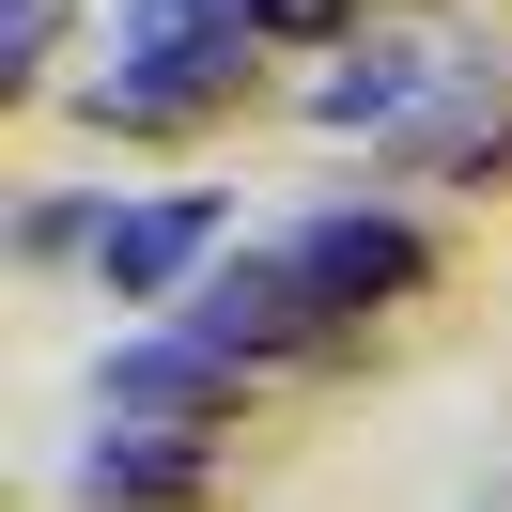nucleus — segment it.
Instances as JSON below:
<instances>
[{
	"label": "nucleus",
	"mask_w": 512,
	"mask_h": 512,
	"mask_svg": "<svg viewBox=\"0 0 512 512\" xmlns=\"http://www.w3.org/2000/svg\"><path fill=\"white\" fill-rule=\"evenodd\" d=\"M218 218H233L218 187H171V202H140V218H109V280H125V295H171L202 249H218Z\"/></svg>",
	"instance_id": "f257e3e1"
},
{
	"label": "nucleus",
	"mask_w": 512,
	"mask_h": 512,
	"mask_svg": "<svg viewBox=\"0 0 512 512\" xmlns=\"http://www.w3.org/2000/svg\"><path fill=\"white\" fill-rule=\"evenodd\" d=\"M295 280H311L326 311H342V295H404L419 280V233L404 218H311L295 233Z\"/></svg>",
	"instance_id": "f03ea898"
},
{
	"label": "nucleus",
	"mask_w": 512,
	"mask_h": 512,
	"mask_svg": "<svg viewBox=\"0 0 512 512\" xmlns=\"http://www.w3.org/2000/svg\"><path fill=\"white\" fill-rule=\"evenodd\" d=\"M94 481H109V497H187V481H202V450H187V435H125V419H109Z\"/></svg>",
	"instance_id": "7ed1b4c3"
},
{
	"label": "nucleus",
	"mask_w": 512,
	"mask_h": 512,
	"mask_svg": "<svg viewBox=\"0 0 512 512\" xmlns=\"http://www.w3.org/2000/svg\"><path fill=\"white\" fill-rule=\"evenodd\" d=\"M233 16H249V32H280V47H326L357 0H233Z\"/></svg>",
	"instance_id": "20e7f679"
},
{
	"label": "nucleus",
	"mask_w": 512,
	"mask_h": 512,
	"mask_svg": "<svg viewBox=\"0 0 512 512\" xmlns=\"http://www.w3.org/2000/svg\"><path fill=\"white\" fill-rule=\"evenodd\" d=\"M373 109H404V63H342L326 78V125H373Z\"/></svg>",
	"instance_id": "39448f33"
}]
</instances>
